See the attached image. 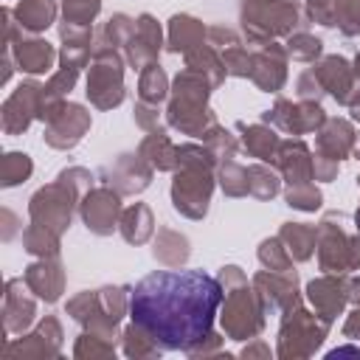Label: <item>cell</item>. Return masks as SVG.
Masks as SVG:
<instances>
[{
    "label": "cell",
    "mask_w": 360,
    "mask_h": 360,
    "mask_svg": "<svg viewBox=\"0 0 360 360\" xmlns=\"http://www.w3.org/2000/svg\"><path fill=\"white\" fill-rule=\"evenodd\" d=\"M222 304V287L202 270H155L129 292L132 323L166 352L200 346Z\"/></svg>",
    "instance_id": "obj_1"
}]
</instances>
